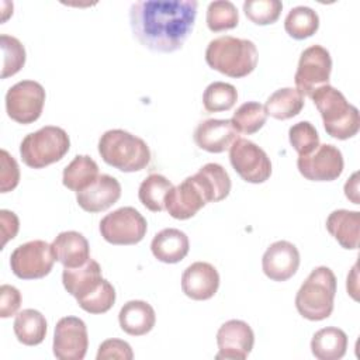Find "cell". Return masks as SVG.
I'll list each match as a JSON object with an SVG mask.
<instances>
[{
    "instance_id": "cell-1",
    "label": "cell",
    "mask_w": 360,
    "mask_h": 360,
    "mask_svg": "<svg viewBox=\"0 0 360 360\" xmlns=\"http://www.w3.org/2000/svg\"><path fill=\"white\" fill-rule=\"evenodd\" d=\"M195 0H143L129 8L136 41L153 52L170 53L183 46L197 17Z\"/></svg>"
},
{
    "instance_id": "cell-2",
    "label": "cell",
    "mask_w": 360,
    "mask_h": 360,
    "mask_svg": "<svg viewBox=\"0 0 360 360\" xmlns=\"http://www.w3.org/2000/svg\"><path fill=\"white\" fill-rule=\"evenodd\" d=\"M205 60L211 69L239 79L256 69L259 53L250 39L222 35L210 41L205 49Z\"/></svg>"
},
{
    "instance_id": "cell-3",
    "label": "cell",
    "mask_w": 360,
    "mask_h": 360,
    "mask_svg": "<svg viewBox=\"0 0 360 360\" xmlns=\"http://www.w3.org/2000/svg\"><path fill=\"white\" fill-rule=\"evenodd\" d=\"M319 111L325 131L332 138L345 141L357 135L360 129V114L342 91L330 84H323L309 96Z\"/></svg>"
},
{
    "instance_id": "cell-4",
    "label": "cell",
    "mask_w": 360,
    "mask_h": 360,
    "mask_svg": "<svg viewBox=\"0 0 360 360\" xmlns=\"http://www.w3.org/2000/svg\"><path fill=\"white\" fill-rule=\"evenodd\" d=\"M98 153L107 165L124 173L139 172L150 162L148 143L124 129L105 131L98 139Z\"/></svg>"
},
{
    "instance_id": "cell-5",
    "label": "cell",
    "mask_w": 360,
    "mask_h": 360,
    "mask_svg": "<svg viewBox=\"0 0 360 360\" xmlns=\"http://www.w3.org/2000/svg\"><path fill=\"white\" fill-rule=\"evenodd\" d=\"M336 295V276L326 267H315L301 284L295 295L298 314L308 321H323L333 311Z\"/></svg>"
},
{
    "instance_id": "cell-6",
    "label": "cell",
    "mask_w": 360,
    "mask_h": 360,
    "mask_svg": "<svg viewBox=\"0 0 360 360\" xmlns=\"http://www.w3.org/2000/svg\"><path fill=\"white\" fill-rule=\"evenodd\" d=\"M70 148L68 132L60 127L46 125L24 136L20 145L22 162L32 169H44L59 162Z\"/></svg>"
},
{
    "instance_id": "cell-7",
    "label": "cell",
    "mask_w": 360,
    "mask_h": 360,
    "mask_svg": "<svg viewBox=\"0 0 360 360\" xmlns=\"http://www.w3.org/2000/svg\"><path fill=\"white\" fill-rule=\"evenodd\" d=\"M146 231V219L134 207H121L100 221V233L111 245H136Z\"/></svg>"
},
{
    "instance_id": "cell-8",
    "label": "cell",
    "mask_w": 360,
    "mask_h": 360,
    "mask_svg": "<svg viewBox=\"0 0 360 360\" xmlns=\"http://www.w3.org/2000/svg\"><path fill=\"white\" fill-rule=\"evenodd\" d=\"M53 263L52 246L39 239L17 246L10 256L11 271L21 280H37L48 276Z\"/></svg>"
},
{
    "instance_id": "cell-9",
    "label": "cell",
    "mask_w": 360,
    "mask_h": 360,
    "mask_svg": "<svg viewBox=\"0 0 360 360\" xmlns=\"http://www.w3.org/2000/svg\"><path fill=\"white\" fill-rule=\"evenodd\" d=\"M45 89L35 80H21L6 93L7 115L18 124L35 122L44 110Z\"/></svg>"
},
{
    "instance_id": "cell-10",
    "label": "cell",
    "mask_w": 360,
    "mask_h": 360,
    "mask_svg": "<svg viewBox=\"0 0 360 360\" xmlns=\"http://www.w3.org/2000/svg\"><path fill=\"white\" fill-rule=\"evenodd\" d=\"M229 162L242 180L253 184L264 183L271 176L267 153L255 142L238 138L229 148Z\"/></svg>"
},
{
    "instance_id": "cell-11",
    "label": "cell",
    "mask_w": 360,
    "mask_h": 360,
    "mask_svg": "<svg viewBox=\"0 0 360 360\" xmlns=\"http://www.w3.org/2000/svg\"><path fill=\"white\" fill-rule=\"evenodd\" d=\"M332 72V58L326 48L311 45L301 52L294 82L302 96H311L312 91L329 83Z\"/></svg>"
},
{
    "instance_id": "cell-12",
    "label": "cell",
    "mask_w": 360,
    "mask_h": 360,
    "mask_svg": "<svg viewBox=\"0 0 360 360\" xmlns=\"http://www.w3.org/2000/svg\"><path fill=\"white\" fill-rule=\"evenodd\" d=\"M89 347L86 323L77 316H63L56 322L53 354L60 360H82Z\"/></svg>"
},
{
    "instance_id": "cell-13",
    "label": "cell",
    "mask_w": 360,
    "mask_h": 360,
    "mask_svg": "<svg viewBox=\"0 0 360 360\" xmlns=\"http://www.w3.org/2000/svg\"><path fill=\"white\" fill-rule=\"evenodd\" d=\"M343 155L330 143L319 145L312 153L298 156V172L311 181H332L343 172Z\"/></svg>"
},
{
    "instance_id": "cell-14",
    "label": "cell",
    "mask_w": 360,
    "mask_h": 360,
    "mask_svg": "<svg viewBox=\"0 0 360 360\" xmlns=\"http://www.w3.org/2000/svg\"><path fill=\"white\" fill-rule=\"evenodd\" d=\"M255 343L252 328L240 319H231L221 325L217 332V360H245Z\"/></svg>"
},
{
    "instance_id": "cell-15",
    "label": "cell",
    "mask_w": 360,
    "mask_h": 360,
    "mask_svg": "<svg viewBox=\"0 0 360 360\" xmlns=\"http://www.w3.org/2000/svg\"><path fill=\"white\" fill-rule=\"evenodd\" d=\"M207 202V198L198 186L194 176L186 177L179 186L167 193L165 200V210L174 219L193 218Z\"/></svg>"
},
{
    "instance_id": "cell-16",
    "label": "cell",
    "mask_w": 360,
    "mask_h": 360,
    "mask_svg": "<svg viewBox=\"0 0 360 360\" xmlns=\"http://www.w3.org/2000/svg\"><path fill=\"white\" fill-rule=\"evenodd\" d=\"M300 267V252L295 245L288 240H277L271 243L263 257V273L273 281H287Z\"/></svg>"
},
{
    "instance_id": "cell-17",
    "label": "cell",
    "mask_w": 360,
    "mask_h": 360,
    "mask_svg": "<svg viewBox=\"0 0 360 360\" xmlns=\"http://www.w3.org/2000/svg\"><path fill=\"white\" fill-rule=\"evenodd\" d=\"M218 287L219 274L211 263L194 262L183 271L181 290L191 300H210L217 294Z\"/></svg>"
},
{
    "instance_id": "cell-18",
    "label": "cell",
    "mask_w": 360,
    "mask_h": 360,
    "mask_svg": "<svg viewBox=\"0 0 360 360\" xmlns=\"http://www.w3.org/2000/svg\"><path fill=\"white\" fill-rule=\"evenodd\" d=\"M239 138V132L231 120L210 118L201 121L194 129L195 145L210 153H221L232 146Z\"/></svg>"
},
{
    "instance_id": "cell-19",
    "label": "cell",
    "mask_w": 360,
    "mask_h": 360,
    "mask_svg": "<svg viewBox=\"0 0 360 360\" xmlns=\"http://www.w3.org/2000/svg\"><path fill=\"white\" fill-rule=\"evenodd\" d=\"M121 197L120 181L110 174H100L87 188L76 193L79 207L87 212H101L114 205Z\"/></svg>"
},
{
    "instance_id": "cell-20",
    "label": "cell",
    "mask_w": 360,
    "mask_h": 360,
    "mask_svg": "<svg viewBox=\"0 0 360 360\" xmlns=\"http://www.w3.org/2000/svg\"><path fill=\"white\" fill-rule=\"evenodd\" d=\"M103 281L104 278L101 276V267L94 259H89L83 266L79 267H65L62 273L65 290L75 297L77 302L97 291Z\"/></svg>"
},
{
    "instance_id": "cell-21",
    "label": "cell",
    "mask_w": 360,
    "mask_h": 360,
    "mask_svg": "<svg viewBox=\"0 0 360 360\" xmlns=\"http://www.w3.org/2000/svg\"><path fill=\"white\" fill-rule=\"evenodd\" d=\"M55 260L63 267L73 269L83 266L90 259V246L87 239L76 231L60 232L51 243Z\"/></svg>"
},
{
    "instance_id": "cell-22",
    "label": "cell",
    "mask_w": 360,
    "mask_h": 360,
    "mask_svg": "<svg viewBox=\"0 0 360 360\" xmlns=\"http://www.w3.org/2000/svg\"><path fill=\"white\" fill-rule=\"evenodd\" d=\"M190 249V242L187 235L176 228H165L158 232L152 242V255L162 263L174 264L181 262Z\"/></svg>"
},
{
    "instance_id": "cell-23",
    "label": "cell",
    "mask_w": 360,
    "mask_h": 360,
    "mask_svg": "<svg viewBox=\"0 0 360 360\" xmlns=\"http://www.w3.org/2000/svg\"><path fill=\"white\" fill-rule=\"evenodd\" d=\"M121 329L131 336L149 333L156 323V314L150 304L141 300H132L122 305L118 314Z\"/></svg>"
},
{
    "instance_id": "cell-24",
    "label": "cell",
    "mask_w": 360,
    "mask_h": 360,
    "mask_svg": "<svg viewBox=\"0 0 360 360\" xmlns=\"http://www.w3.org/2000/svg\"><path fill=\"white\" fill-rule=\"evenodd\" d=\"M326 229L342 248L349 250L357 249L360 233V212L336 210L326 218Z\"/></svg>"
},
{
    "instance_id": "cell-25",
    "label": "cell",
    "mask_w": 360,
    "mask_h": 360,
    "mask_svg": "<svg viewBox=\"0 0 360 360\" xmlns=\"http://www.w3.org/2000/svg\"><path fill=\"white\" fill-rule=\"evenodd\" d=\"M193 176L201 187L207 202H218L229 195L231 177L221 165L207 163Z\"/></svg>"
},
{
    "instance_id": "cell-26",
    "label": "cell",
    "mask_w": 360,
    "mask_h": 360,
    "mask_svg": "<svg viewBox=\"0 0 360 360\" xmlns=\"http://www.w3.org/2000/svg\"><path fill=\"white\" fill-rule=\"evenodd\" d=\"M347 335L335 326L322 328L311 339V352L319 360H339L346 354Z\"/></svg>"
},
{
    "instance_id": "cell-27",
    "label": "cell",
    "mask_w": 360,
    "mask_h": 360,
    "mask_svg": "<svg viewBox=\"0 0 360 360\" xmlns=\"http://www.w3.org/2000/svg\"><path fill=\"white\" fill-rule=\"evenodd\" d=\"M13 329L20 343L37 346L42 343L46 336V319L39 311L27 308L15 315Z\"/></svg>"
},
{
    "instance_id": "cell-28",
    "label": "cell",
    "mask_w": 360,
    "mask_h": 360,
    "mask_svg": "<svg viewBox=\"0 0 360 360\" xmlns=\"http://www.w3.org/2000/svg\"><path fill=\"white\" fill-rule=\"evenodd\" d=\"M97 163L87 155H77L63 169L62 183L72 191H82L87 188L98 177Z\"/></svg>"
},
{
    "instance_id": "cell-29",
    "label": "cell",
    "mask_w": 360,
    "mask_h": 360,
    "mask_svg": "<svg viewBox=\"0 0 360 360\" xmlns=\"http://www.w3.org/2000/svg\"><path fill=\"white\" fill-rule=\"evenodd\" d=\"M304 108V96L292 87H283L271 93L264 104L266 114L276 120H288Z\"/></svg>"
},
{
    "instance_id": "cell-30",
    "label": "cell",
    "mask_w": 360,
    "mask_h": 360,
    "mask_svg": "<svg viewBox=\"0 0 360 360\" xmlns=\"http://www.w3.org/2000/svg\"><path fill=\"white\" fill-rule=\"evenodd\" d=\"M319 28V15L307 6L292 7L285 20L284 30L294 39H305L312 37Z\"/></svg>"
},
{
    "instance_id": "cell-31",
    "label": "cell",
    "mask_w": 360,
    "mask_h": 360,
    "mask_svg": "<svg viewBox=\"0 0 360 360\" xmlns=\"http://www.w3.org/2000/svg\"><path fill=\"white\" fill-rule=\"evenodd\" d=\"M173 188L169 179L162 174H149L139 186L138 197L145 208L152 212H160L165 210V200L167 193Z\"/></svg>"
},
{
    "instance_id": "cell-32",
    "label": "cell",
    "mask_w": 360,
    "mask_h": 360,
    "mask_svg": "<svg viewBox=\"0 0 360 360\" xmlns=\"http://www.w3.org/2000/svg\"><path fill=\"white\" fill-rule=\"evenodd\" d=\"M267 121L264 105L257 101H246L240 104L233 112L231 122L238 132L245 135L256 134Z\"/></svg>"
},
{
    "instance_id": "cell-33",
    "label": "cell",
    "mask_w": 360,
    "mask_h": 360,
    "mask_svg": "<svg viewBox=\"0 0 360 360\" xmlns=\"http://www.w3.org/2000/svg\"><path fill=\"white\" fill-rule=\"evenodd\" d=\"M238 100L235 86L225 82H214L207 86L202 94V104L208 112L231 110Z\"/></svg>"
},
{
    "instance_id": "cell-34",
    "label": "cell",
    "mask_w": 360,
    "mask_h": 360,
    "mask_svg": "<svg viewBox=\"0 0 360 360\" xmlns=\"http://www.w3.org/2000/svg\"><path fill=\"white\" fill-rule=\"evenodd\" d=\"M207 27L212 32L232 30L239 22V13L236 6L228 0H215L207 8Z\"/></svg>"
},
{
    "instance_id": "cell-35",
    "label": "cell",
    "mask_w": 360,
    "mask_h": 360,
    "mask_svg": "<svg viewBox=\"0 0 360 360\" xmlns=\"http://www.w3.org/2000/svg\"><path fill=\"white\" fill-rule=\"evenodd\" d=\"M0 45L3 52L1 79H7L18 73L25 65V48L15 37L7 34L0 35Z\"/></svg>"
},
{
    "instance_id": "cell-36",
    "label": "cell",
    "mask_w": 360,
    "mask_h": 360,
    "mask_svg": "<svg viewBox=\"0 0 360 360\" xmlns=\"http://www.w3.org/2000/svg\"><path fill=\"white\" fill-rule=\"evenodd\" d=\"M288 139L298 156L312 153L319 146V135L309 121H300L290 127Z\"/></svg>"
},
{
    "instance_id": "cell-37",
    "label": "cell",
    "mask_w": 360,
    "mask_h": 360,
    "mask_svg": "<svg viewBox=\"0 0 360 360\" xmlns=\"http://www.w3.org/2000/svg\"><path fill=\"white\" fill-rule=\"evenodd\" d=\"M283 10L280 0H246L243 3L245 15L257 25H269L278 20Z\"/></svg>"
},
{
    "instance_id": "cell-38",
    "label": "cell",
    "mask_w": 360,
    "mask_h": 360,
    "mask_svg": "<svg viewBox=\"0 0 360 360\" xmlns=\"http://www.w3.org/2000/svg\"><path fill=\"white\" fill-rule=\"evenodd\" d=\"M115 302V290L112 284L104 278L103 284L87 298L77 302V305L89 314H104L111 309Z\"/></svg>"
},
{
    "instance_id": "cell-39",
    "label": "cell",
    "mask_w": 360,
    "mask_h": 360,
    "mask_svg": "<svg viewBox=\"0 0 360 360\" xmlns=\"http://www.w3.org/2000/svg\"><path fill=\"white\" fill-rule=\"evenodd\" d=\"M1 169H0V191L7 193L14 190L20 181V169L15 159L6 150L1 149Z\"/></svg>"
},
{
    "instance_id": "cell-40",
    "label": "cell",
    "mask_w": 360,
    "mask_h": 360,
    "mask_svg": "<svg viewBox=\"0 0 360 360\" xmlns=\"http://www.w3.org/2000/svg\"><path fill=\"white\" fill-rule=\"evenodd\" d=\"M134 357V352L125 340L121 339H107L98 346L97 360H108V359H120V360H131Z\"/></svg>"
},
{
    "instance_id": "cell-41",
    "label": "cell",
    "mask_w": 360,
    "mask_h": 360,
    "mask_svg": "<svg viewBox=\"0 0 360 360\" xmlns=\"http://www.w3.org/2000/svg\"><path fill=\"white\" fill-rule=\"evenodd\" d=\"M20 305H21L20 291L10 284H3L0 287V316L10 318L15 315Z\"/></svg>"
},
{
    "instance_id": "cell-42",
    "label": "cell",
    "mask_w": 360,
    "mask_h": 360,
    "mask_svg": "<svg viewBox=\"0 0 360 360\" xmlns=\"http://www.w3.org/2000/svg\"><path fill=\"white\" fill-rule=\"evenodd\" d=\"M0 228H1V248L6 246V243L10 239H14L20 229V221L18 217L8 210H0Z\"/></svg>"
},
{
    "instance_id": "cell-43",
    "label": "cell",
    "mask_w": 360,
    "mask_h": 360,
    "mask_svg": "<svg viewBox=\"0 0 360 360\" xmlns=\"http://www.w3.org/2000/svg\"><path fill=\"white\" fill-rule=\"evenodd\" d=\"M357 173L354 174L353 179V187L350 186V181L347 180L345 184V194L349 200H352L354 204H359V181H357Z\"/></svg>"
}]
</instances>
